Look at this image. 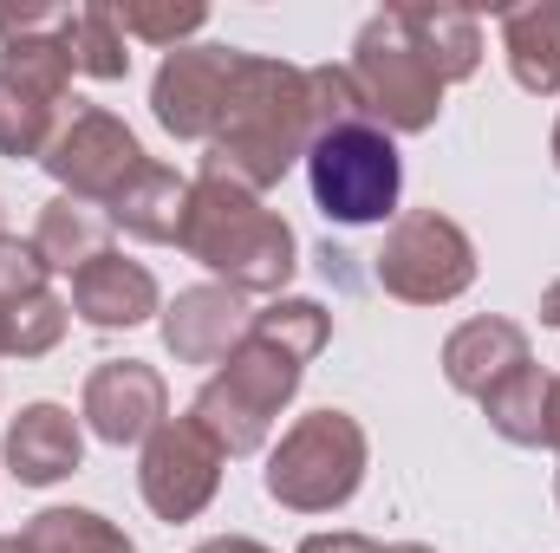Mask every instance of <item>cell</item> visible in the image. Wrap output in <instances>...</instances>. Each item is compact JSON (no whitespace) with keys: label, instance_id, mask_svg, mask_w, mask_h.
Returning <instances> with one entry per match:
<instances>
[{"label":"cell","instance_id":"1","mask_svg":"<svg viewBox=\"0 0 560 553\" xmlns=\"http://www.w3.org/2000/svg\"><path fill=\"white\" fill-rule=\"evenodd\" d=\"M332 339V313L319 299H287L261 306L248 319V339L222 358V372L196 391L189 416L222 443V456H255L268 443V430L280 423V411L293 404L306 365L326 352Z\"/></svg>","mask_w":560,"mask_h":553},{"label":"cell","instance_id":"2","mask_svg":"<svg viewBox=\"0 0 560 553\" xmlns=\"http://www.w3.org/2000/svg\"><path fill=\"white\" fill-rule=\"evenodd\" d=\"M313 150V92H306V66L242 52L235 59V85L222 105V125L209 138L202 176L242 183V189H275L293 163H306Z\"/></svg>","mask_w":560,"mask_h":553},{"label":"cell","instance_id":"3","mask_svg":"<svg viewBox=\"0 0 560 553\" xmlns=\"http://www.w3.org/2000/svg\"><path fill=\"white\" fill-rule=\"evenodd\" d=\"M176 248L189 261H202L222 286H235V293H275V299H280V286L293 280V268H300L293 228L280 222L255 189L222 183V176H196L189 183V215H183Z\"/></svg>","mask_w":560,"mask_h":553},{"label":"cell","instance_id":"4","mask_svg":"<svg viewBox=\"0 0 560 553\" xmlns=\"http://www.w3.org/2000/svg\"><path fill=\"white\" fill-rule=\"evenodd\" d=\"M365 462H372V443H365L359 416L326 404V411H306L268 449L261 489L275 495L280 508H293V515H332V508H346L359 495Z\"/></svg>","mask_w":560,"mask_h":553},{"label":"cell","instance_id":"5","mask_svg":"<svg viewBox=\"0 0 560 553\" xmlns=\"http://www.w3.org/2000/svg\"><path fill=\"white\" fill-rule=\"evenodd\" d=\"M306 183H313V209L339 228H372L398 215L405 196V163L392 131H378L372 118L359 125H332L306 150Z\"/></svg>","mask_w":560,"mask_h":553},{"label":"cell","instance_id":"6","mask_svg":"<svg viewBox=\"0 0 560 553\" xmlns=\"http://www.w3.org/2000/svg\"><path fill=\"white\" fill-rule=\"evenodd\" d=\"M352 85L365 98V118L392 138H418L436 125L443 111V79L423 66V52L411 46L398 7L372 13L359 26V46H352Z\"/></svg>","mask_w":560,"mask_h":553},{"label":"cell","instance_id":"7","mask_svg":"<svg viewBox=\"0 0 560 553\" xmlns=\"http://www.w3.org/2000/svg\"><path fill=\"white\" fill-rule=\"evenodd\" d=\"M378 286L405 306H450L476 286V248L450 215L411 209L392 222V235L378 248Z\"/></svg>","mask_w":560,"mask_h":553},{"label":"cell","instance_id":"8","mask_svg":"<svg viewBox=\"0 0 560 553\" xmlns=\"http://www.w3.org/2000/svg\"><path fill=\"white\" fill-rule=\"evenodd\" d=\"M46 176L66 189V196H79V202H92V209H112L118 202V189L138 176L143 163V143L131 138V125L125 118H112V111H98V105H79V111H66L59 118V131L46 143Z\"/></svg>","mask_w":560,"mask_h":553},{"label":"cell","instance_id":"9","mask_svg":"<svg viewBox=\"0 0 560 553\" xmlns=\"http://www.w3.org/2000/svg\"><path fill=\"white\" fill-rule=\"evenodd\" d=\"M222 443L196 423V416H163L156 430H150V443H143V469H138V489L143 502H150V515L156 521H196L209 502H215V489H222Z\"/></svg>","mask_w":560,"mask_h":553},{"label":"cell","instance_id":"10","mask_svg":"<svg viewBox=\"0 0 560 553\" xmlns=\"http://www.w3.org/2000/svg\"><path fill=\"white\" fill-rule=\"evenodd\" d=\"M235 46H176L156 79H150V111L170 138L183 143H209L222 125L229 85H235Z\"/></svg>","mask_w":560,"mask_h":553},{"label":"cell","instance_id":"11","mask_svg":"<svg viewBox=\"0 0 560 553\" xmlns=\"http://www.w3.org/2000/svg\"><path fill=\"white\" fill-rule=\"evenodd\" d=\"M85 430L112 449L125 443H150V430L170 416V385L156 365L143 358H105L92 378H85Z\"/></svg>","mask_w":560,"mask_h":553},{"label":"cell","instance_id":"12","mask_svg":"<svg viewBox=\"0 0 560 553\" xmlns=\"http://www.w3.org/2000/svg\"><path fill=\"white\" fill-rule=\"evenodd\" d=\"M248 293L209 280V286H183L170 306H163V345L176 365H222L242 339H248Z\"/></svg>","mask_w":560,"mask_h":553},{"label":"cell","instance_id":"13","mask_svg":"<svg viewBox=\"0 0 560 553\" xmlns=\"http://www.w3.org/2000/svg\"><path fill=\"white\" fill-rule=\"evenodd\" d=\"M0 462L13 469V482L26 489H52L85 462V430L66 404H26L0 436Z\"/></svg>","mask_w":560,"mask_h":553},{"label":"cell","instance_id":"14","mask_svg":"<svg viewBox=\"0 0 560 553\" xmlns=\"http://www.w3.org/2000/svg\"><path fill=\"white\" fill-rule=\"evenodd\" d=\"M72 313L98 332H131V326L163 313V299H156L150 268L125 261V255H98L92 268L72 274Z\"/></svg>","mask_w":560,"mask_h":553},{"label":"cell","instance_id":"15","mask_svg":"<svg viewBox=\"0 0 560 553\" xmlns=\"http://www.w3.org/2000/svg\"><path fill=\"white\" fill-rule=\"evenodd\" d=\"M522 365H528V332L515 319H463L443 339V378L476 404Z\"/></svg>","mask_w":560,"mask_h":553},{"label":"cell","instance_id":"16","mask_svg":"<svg viewBox=\"0 0 560 553\" xmlns=\"http://www.w3.org/2000/svg\"><path fill=\"white\" fill-rule=\"evenodd\" d=\"M72 72H79V59H72V20L59 33L0 39V92L20 98V105H33V111H59Z\"/></svg>","mask_w":560,"mask_h":553},{"label":"cell","instance_id":"17","mask_svg":"<svg viewBox=\"0 0 560 553\" xmlns=\"http://www.w3.org/2000/svg\"><path fill=\"white\" fill-rule=\"evenodd\" d=\"M502 52L522 92L560 98V0H528V7H502Z\"/></svg>","mask_w":560,"mask_h":553},{"label":"cell","instance_id":"18","mask_svg":"<svg viewBox=\"0 0 560 553\" xmlns=\"http://www.w3.org/2000/svg\"><path fill=\"white\" fill-rule=\"evenodd\" d=\"M33 255L46 261V274H79L92 268L98 255H112V215L79 202V196H52L39 209V228H33Z\"/></svg>","mask_w":560,"mask_h":553},{"label":"cell","instance_id":"19","mask_svg":"<svg viewBox=\"0 0 560 553\" xmlns=\"http://www.w3.org/2000/svg\"><path fill=\"white\" fill-rule=\"evenodd\" d=\"M112 228H125L131 242H176L183 215H189V183L170 163H143L138 176L118 189V202L105 209Z\"/></svg>","mask_w":560,"mask_h":553},{"label":"cell","instance_id":"20","mask_svg":"<svg viewBox=\"0 0 560 553\" xmlns=\"http://www.w3.org/2000/svg\"><path fill=\"white\" fill-rule=\"evenodd\" d=\"M398 20H405L411 46L423 52V66L443 85H456V79H469L482 66V26H476V13H463V7H398Z\"/></svg>","mask_w":560,"mask_h":553},{"label":"cell","instance_id":"21","mask_svg":"<svg viewBox=\"0 0 560 553\" xmlns=\"http://www.w3.org/2000/svg\"><path fill=\"white\" fill-rule=\"evenodd\" d=\"M548 391H555V378L528 358L522 372H509V378L482 398L489 430H495L502 443H515V449H541V443H548Z\"/></svg>","mask_w":560,"mask_h":553},{"label":"cell","instance_id":"22","mask_svg":"<svg viewBox=\"0 0 560 553\" xmlns=\"http://www.w3.org/2000/svg\"><path fill=\"white\" fill-rule=\"evenodd\" d=\"M20 541L33 553H138L118 521H105L92 508H39Z\"/></svg>","mask_w":560,"mask_h":553},{"label":"cell","instance_id":"23","mask_svg":"<svg viewBox=\"0 0 560 553\" xmlns=\"http://www.w3.org/2000/svg\"><path fill=\"white\" fill-rule=\"evenodd\" d=\"M72 59H79L85 79H105V85L131 79V39H125L112 0H92V7L72 13Z\"/></svg>","mask_w":560,"mask_h":553},{"label":"cell","instance_id":"24","mask_svg":"<svg viewBox=\"0 0 560 553\" xmlns=\"http://www.w3.org/2000/svg\"><path fill=\"white\" fill-rule=\"evenodd\" d=\"M112 13H118L125 39L170 46V52H176L189 33H202V26H209V7H202V0H112Z\"/></svg>","mask_w":560,"mask_h":553},{"label":"cell","instance_id":"25","mask_svg":"<svg viewBox=\"0 0 560 553\" xmlns=\"http://www.w3.org/2000/svg\"><path fill=\"white\" fill-rule=\"evenodd\" d=\"M66 319H72V306L59 293H33V299L7 306V358H46L66 339Z\"/></svg>","mask_w":560,"mask_h":553},{"label":"cell","instance_id":"26","mask_svg":"<svg viewBox=\"0 0 560 553\" xmlns=\"http://www.w3.org/2000/svg\"><path fill=\"white\" fill-rule=\"evenodd\" d=\"M59 118L66 111H33V105H20V98H7L0 92V156H46V143L59 131Z\"/></svg>","mask_w":560,"mask_h":553},{"label":"cell","instance_id":"27","mask_svg":"<svg viewBox=\"0 0 560 553\" xmlns=\"http://www.w3.org/2000/svg\"><path fill=\"white\" fill-rule=\"evenodd\" d=\"M33 293H46V261L33 255V242L0 235V306H20Z\"/></svg>","mask_w":560,"mask_h":553},{"label":"cell","instance_id":"28","mask_svg":"<svg viewBox=\"0 0 560 553\" xmlns=\"http://www.w3.org/2000/svg\"><path fill=\"white\" fill-rule=\"evenodd\" d=\"M66 20H72V7H59V0H26V7L0 0V39H26V33H59Z\"/></svg>","mask_w":560,"mask_h":553},{"label":"cell","instance_id":"29","mask_svg":"<svg viewBox=\"0 0 560 553\" xmlns=\"http://www.w3.org/2000/svg\"><path fill=\"white\" fill-rule=\"evenodd\" d=\"M300 553H392V548H378V541H365V534H306Z\"/></svg>","mask_w":560,"mask_h":553},{"label":"cell","instance_id":"30","mask_svg":"<svg viewBox=\"0 0 560 553\" xmlns=\"http://www.w3.org/2000/svg\"><path fill=\"white\" fill-rule=\"evenodd\" d=\"M196 553H275V548H261V541H248V534H215V541H202Z\"/></svg>","mask_w":560,"mask_h":553},{"label":"cell","instance_id":"31","mask_svg":"<svg viewBox=\"0 0 560 553\" xmlns=\"http://www.w3.org/2000/svg\"><path fill=\"white\" fill-rule=\"evenodd\" d=\"M548 449H560V378H555V391H548Z\"/></svg>","mask_w":560,"mask_h":553},{"label":"cell","instance_id":"32","mask_svg":"<svg viewBox=\"0 0 560 553\" xmlns=\"http://www.w3.org/2000/svg\"><path fill=\"white\" fill-rule=\"evenodd\" d=\"M541 319H548V326L560 332V280L548 286V293H541Z\"/></svg>","mask_w":560,"mask_h":553},{"label":"cell","instance_id":"33","mask_svg":"<svg viewBox=\"0 0 560 553\" xmlns=\"http://www.w3.org/2000/svg\"><path fill=\"white\" fill-rule=\"evenodd\" d=\"M0 553H33V548H26L20 534H0Z\"/></svg>","mask_w":560,"mask_h":553},{"label":"cell","instance_id":"34","mask_svg":"<svg viewBox=\"0 0 560 553\" xmlns=\"http://www.w3.org/2000/svg\"><path fill=\"white\" fill-rule=\"evenodd\" d=\"M392 553H436V548H423V541H398Z\"/></svg>","mask_w":560,"mask_h":553},{"label":"cell","instance_id":"35","mask_svg":"<svg viewBox=\"0 0 560 553\" xmlns=\"http://www.w3.org/2000/svg\"><path fill=\"white\" fill-rule=\"evenodd\" d=\"M0 358H7V306H0Z\"/></svg>","mask_w":560,"mask_h":553},{"label":"cell","instance_id":"36","mask_svg":"<svg viewBox=\"0 0 560 553\" xmlns=\"http://www.w3.org/2000/svg\"><path fill=\"white\" fill-rule=\"evenodd\" d=\"M555 163H560V125H555Z\"/></svg>","mask_w":560,"mask_h":553},{"label":"cell","instance_id":"37","mask_svg":"<svg viewBox=\"0 0 560 553\" xmlns=\"http://www.w3.org/2000/svg\"><path fill=\"white\" fill-rule=\"evenodd\" d=\"M555 502H560V482H555Z\"/></svg>","mask_w":560,"mask_h":553}]
</instances>
